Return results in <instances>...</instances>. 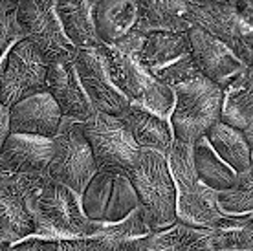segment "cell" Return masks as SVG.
<instances>
[{"label":"cell","instance_id":"obj_17","mask_svg":"<svg viewBox=\"0 0 253 251\" xmlns=\"http://www.w3.org/2000/svg\"><path fill=\"white\" fill-rule=\"evenodd\" d=\"M63 114L50 94H37L9 108V132L41 138H55Z\"/></svg>","mask_w":253,"mask_h":251},{"label":"cell","instance_id":"obj_9","mask_svg":"<svg viewBox=\"0 0 253 251\" xmlns=\"http://www.w3.org/2000/svg\"><path fill=\"white\" fill-rule=\"evenodd\" d=\"M138 59L154 79L171 90L198 76L187 33H147L139 46Z\"/></svg>","mask_w":253,"mask_h":251},{"label":"cell","instance_id":"obj_2","mask_svg":"<svg viewBox=\"0 0 253 251\" xmlns=\"http://www.w3.org/2000/svg\"><path fill=\"white\" fill-rule=\"evenodd\" d=\"M165 160L176 187V222L213 231L224 213L218 208V193L206 187L196 176L193 147L174 139Z\"/></svg>","mask_w":253,"mask_h":251},{"label":"cell","instance_id":"obj_35","mask_svg":"<svg viewBox=\"0 0 253 251\" xmlns=\"http://www.w3.org/2000/svg\"><path fill=\"white\" fill-rule=\"evenodd\" d=\"M9 246H11V240L7 239V235L2 231V227H0V251H7Z\"/></svg>","mask_w":253,"mask_h":251},{"label":"cell","instance_id":"obj_15","mask_svg":"<svg viewBox=\"0 0 253 251\" xmlns=\"http://www.w3.org/2000/svg\"><path fill=\"white\" fill-rule=\"evenodd\" d=\"M187 35L193 63L198 74L218 84L222 90L246 68L228 46H224L220 41H216L200 28H191Z\"/></svg>","mask_w":253,"mask_h":251},{"label":"cell","instance_id":"obj_8","mask_svg":"<svg viewBox=\"0 0 253 251\" xmlns=\"http://www.w3.org/2000/svg\"><path fill=\"white\" fill-rule=\"evenodd\" d=\"M189 22L228 46L244 66H253V30L239 15L235 0H189Z\"/></svg>","mask_w":253,"mask_h":251},{"label":"cell","instance_id":"obj_22","mask_svg":"<svg viewBox=\"0 0 253 251\" xmlns=\"http://www.w3.org/2000/svg\"><path fill=\"white\" fill-rule=\"evenodd\" d=\"M120 118L132 134L139 149H149L162 154H167V151L171 149L174 136L169 120L160 118L138 105H130Z\"/></svg>","mask_w":253,"mask_h":251},{"label":"cell","instance_id":"obj_6","mask_svg":"<svg viewBox=\"0 0 253 251\" xmlns=\"http://www.w3.org/2000/svg\"><path fill=\"white\" fill-rule=\"evenodd\" d=\"M81 125L97 170L128 176L138 162L141 149L136 145L120 116L94 112Z\"/></svg>","mask_w":253,"mask_h":251},{"label":"cell","instance_id":"obj_27","mask_svg":"<svg viewBox=\"0 0 253 251\" xmlns=\"http://www.w3.org/2000/svg\"><path fill=\"white\" fill-rule=\"evenodd\" d=\"M193 165L198 180L216 193L229 189L237 180V172H233L216 156L206 138L198 139L193 145Z\"/></svg>","mask_w":253,"mask_h":251},{"label":"cell","instance_id":"obj_5","mask_svg":"<svg viewBox=\"0 0 253 251\" xmlns=\"http://www.w3.org/2000/svg\"><path fill=\"white\" fill-rule=\"evenodd\" d=\"M141 213L154 233L176 224V187L165 154L141 149L128 172Z\"/></svg>","mask_w":253,"mask_h":251},{"label":"cell","instance_id":"obj_16","mask_svg":"<svg viewBox=\"0 0 253 251\" xmlns=\"http://www.w3.org/2000/svg\"><path fill=\"white\" fill-rule=\"evenodd\" d=\"M46 94L57 103L66 120L84 123L94 114V107L79 83L74 61H51L46 76Z\"/></svg>","mask_w":253,"mask_h":251},{"label":"cell","instance_id":"obj_36","mask_svg":"<svg viewBox=\"0 0 253 251\" xmlns=\"http://www.w3.org/2000/svg\"><path fill=\"white\" fill-rule=\"evenodd\" d=\"M11 176V172L6 169V165H4V162H2V158H0V185L6 182L7 178Z\"/></svg>","mask_w":253,"mask_h":251},{"label":"cell","instance_id":"obj_11","mask_svg":"<svg viewBox=\"0 0 253 251\" xmlns=\"http://www.w3.org/2000/svg\"><path fill=\"white\" fill-rule=\"evenodd\" d=\"M17 20L24 37L37 46L48 61H74L77 48L63 32L55 0H20Z\"/></svg>","mask_w":253,"mask_h":251},{"label":"cell","instance_id":"obj_19","mask_svg":"<svg viewBox=\"0 0 253 251\" xmlns=\"http://www.w3.org/2000/svg\"><path fill=\"white\" fill-rule=\"evenodd\" d=\"M152 229L141 209L136 208L126 218L114 224L95 222V231L88 237L95 251H145Z\"/></svg>","mask_w":253,"mask_h":251},{"label":"cell","instance_id":"obj_3","mask_svg":"<svg viewBox=\"0 0 253 251\" xmlns=\"http://www.w3.org/2000/svg\"><path fill=\"white\" fill-rule=\"evenodd\" d=\"M33 235L53 242L88 239L95 231V222L84 216L81 196L57 182H48L30 202Z\"/></svg>","mask_w":253,"mask_h":251},{"label":"cell","instance_id":"obj_14","mask_svg":"<svg viewBox=\"0 0 253 251\" xmlns=\"http://www.w3.org/2000/svg\"><path fill=\"white\" fill-rule=\"evenodd\" d=\"M74 66L83 90L94 107V112L121 116L130 107L128 99L110 79L101 46L90 50H77Z\"/></svg>","mask_w":253,"mask_h":251},{"label":"cell","instance_id":"obj_34","mask_svg":"<svg viewBox=\"0 0 253 251\" xmlns=\"http://www.w3.org/2000/svg\"><path fill=\"white\" fill-rule=\"evenodd\" d=\"M235 7L242 20L253 30V0H235Z\"/></svg>","mask_w":253,"mask_h":251},{"label":"cell","instance_id":"obj_26","mask_svg":"<svg viewBox=\"0 0 253 251\" xmlns=\"http://www.w3.org/2000/svg\"><path fill=\"white\" fill-rule=\"evenodd\" d=\"M145 251H215L213 233L185 224H172L167 229L156 231L147 240Z\"/></svg>","mask_w":253,"mask_h":251},{"label":"cell","instance_id":"obj_25","mask_svg":"<svg viewBox=\"0 0 253 251\" xmlns=\"http://www.w3.org/2000/svg\"><path fill=\"white\" fill-rule=\"evenodd\" d=\"M206 139L211 145V149L215 151L216 156L220 158L233 172L241 174L242 170H246L250 167L253 151L248 143L244 130H239L235 126L218 121L216 125H213L208 130Z\"/></svg>","mask_w":253,"mask_h":251},{"label":"cell","instance_id":"obj_23","mask_svg":"<svg viewBox=\"0 0 253 251\" xmlns=\"http://www.w3.org/2000/svg\"><path fill=\"white\" fill-rule=\"evenodd\" d=\"M138 20L136 0H95L94 22L103 46L116 44L132 30Z\"/></svg>","mask_w":253,"mask_h":251},{"label":"cell","instance_id":"obj_28","mask_svg":"<svg viewBox=\"0 0 253 251\" xmlns=\"http://www.w3.org/2000/svg\"><path fill=\"white\" fill-rule=\"evenodd\" d=\"M215 250H252L253 248V213L244 216L224 214L213 229Z\"/></svg>","mask_w":253,"mask_h":251},{"label":"cell","instance_id":"obj_1","mask_svg":"<svg viewBox=\"0 0 253 251\" xmlns=\"http://www.w3.org/2000/svg\"><path fill=\"white\" fill-rule=\"evenodd\" d=\"M143 33L130 30L116 44L101 46L110 79L130 105L169 120L174 107V92L147 72L138 59Z\"/></svg>","mask_w":253,"mask_h":251},{"label":"cell","instance_id":"obj_12","mask_svg":"<svg viewBox=\"0 0 253 251\" xmlns=\"http://www.w3.org/2000/svg\"><path fill=\"white\" fill-rule=\"evenodd\" d=\"M139 206L128 176L97 170L81 195L84 216L99 224H114L126 218Z\"/></svg>","mask_w":253,"mask_h":251},{"label":"cell","instance_id":"obj_29","mask_svg":"<svg viewBox=\"0 0 253 251\" xmlns=\"http://www.w3.org/2000/svg\"><path fill=\"white\" fill-rule=\"evenodd\" d=\"M218 208L229 216H244L253 213V158L250 167L237 174L233 185L218 193Z\"/></svg>","mask_w":253,"mask_h":251},{"label":"cell","instance_id":"obj_18","mask_svg":"<svg viewBox=\"0 0 253 251\" xmlns=\"http://www.w3.org/2000/svg\"><path fill=\"white\" fill-rule=\"evenodd\" d=\"M55 151L53 138L9 134L0 158L11 174H44Z\"/></svg>","mask_w":253,"mask_h":251},{"label":"cell","instance_id":"obj_7","mask_svg":"<svg viewBox=\"0 0 253 251\" xmlns=\"http://www.w3.org/2000/svg\"><path fill=\"white\" fill-rule=\"evenodd\" d=\"M53 143L55 151L46 170L48 180L61 183L81 196L97 172L92 149L83 134V125L63 118Z\"/></svg>","mask_w":253,"mask_h":251},{"label":"cell","instance_id":"obj_32","mask_svg":"<svg viewBox=\"0 0 253 251\" xmlns=\"http://www.w3.org/2000/svg\"><path fill=\"white\" fill-rule=\"evenodd\" d=\"M59 251H95V248L88 239H77L59 242Z\"/></svg>","mask_w":253,"mask_h":251},{"label":"cell","instance_id":"obj_30","mask_svg":"<svg viewBox=\"0 0 253 251\" xmlns=\"http://www.w3.org/2000/svg\"><path fill=\"white\" fill-rule=\"evenodd\" d=\"M24 39L17 20V2L0 0V63L4 61L7 51Z\"/></svg>","mask_w":253,"mask_h":251},{"label":"cell","instance_id":"obj_13","mask_svg":"<svg viewBox=\"0 0 253 251\" xmlns=\"http://www.w3.org/2000/svg\"><path fill=\"white\" fill-rule=\"evenodd\" d=\"M46 182L44 174H11L0 185V227L11 244L33 235L30 202Z\"/></svg>","mask_w":253,"mask_h":251},{"label":"cell","instance_id":"obj_33","mask_svg":"<svg viewBox=\"0 0 253 251\" xmlns=\"http://www.w3.org/2000/svg\"><path fill=\"white\" fill-rule=\"evenodd\" d=\"M9 134H11L9 132V108L2 105V101H0V152H2V147Z\"/></svg>","mask_w":253,"mask_h":251},{"label":"cell","instance_id":"obj_4","mask_svg":"<svg viewBox=\"0 0 253 251\" xmlns=\"http://www.w3.org/2000/svg\"><path fill=\"white\" fill-rule=\"evenodd\" d=\"M174 107L169 116L172 136L176 141L193 145L206 138L208 130L222 118L224 90L204 76H195L189 81L172 88Z\"/></svg>","mask_w":253,"mask_h":251},{"label":"cell","instance_id":"obj_24","mask_svg":"<svg viewBox=\"0 0 253 251\" xmlns=\"http://www.w3.org/2000/svg\"><path fill=\"white\" fill-rule=\"evenodd\" d=\"M222 123L246 130L253 121V66H246L224 88Z\"/></svg>","mask_w":253,"mask_h":251},{"label":"cell","instance_id":"obj_38","mask_svg":"<svg viewBox=\"0 0 253 251\" xmlns=\"http://www.w3.org/2000/svg\"><path fill=\"white\" fill-rule=\"evenodd\" d=\"M215 251H253V248L252 250H215Z\"/></svg>","mask_w":253,"mask_h":251},{"label":"cell","instance_id":"obj_31","mask_svg":"<svg viewBox=\"0 0 253 251\" xmlns=\"http://www.w3.org/2000/svg\"><path fill=\"white\" fill-rule=\"evenodd\" d=\"M7 251H59V242L30 235V237L11 244Z\"/></svg>","mask_w":253,"mask_h":251},{"label":"cell","instance_id":"obj_37","mask_svg":"<svg viewBox=\"0 0 253 251\" xmlns=\"http://www.w3.org/2000/svg\"><path fill=\"white\" fill-rule=\"evenodd\" d=\"M244 134H246L248 143H250V147H252V151H253V121H252V125H250L246 130H244Z\"/></svg>","mask_w":253,"mask_h":251},{"label":"cell","instance_id":"obj_21","mask_svg":"<svg viewBox=\"0 0 253 251\" xmlns=\"http://www.w3.org/2000/svg\"><path fill=\"white\" fill-rule=\"evenodd\" d=\"M95 0H55V11L63 32L77 50L103 46L94 22Z\"/></svg>","mask_w":253,"mask_h":251},{"label":"cell","instance_id":"obj_20","mask_svg":"<svg viewBox=\"0 0 253 251\" xmlns=\"http://www.w3.org/2000/svg\"><path fill=\"white\" fill-rule=\"evenodd\" d=\"M138 20L134 30L139 33L169 32L187 33L189 22V0H136Z\"/></svg>","mask_w":253,"mask_h":251},{"label":"cell","instance_id":"obj_10","mask_svg":"<svg viewBox=\"0 0 253 251\" xmlns=\"http://www.w3.org/2000/svg\"><path fill=\"white\" fill-rule=\"evenodd\" d=\"M50 61L32 41H20L0 63V101L11 108L15 103L46 92Z\"/></svg>","mask_w":253,"mask_h":251}]
</instances>
